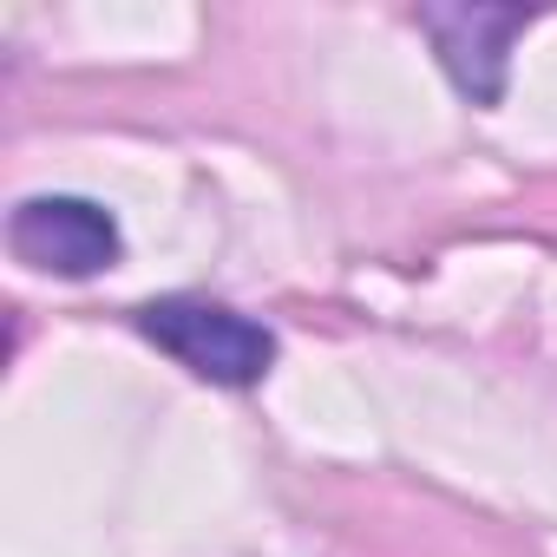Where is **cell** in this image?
<instances>
[{
    "label": "cell",
    "instance_id": "cell-1",
    "mask_svg": "<svg viewBox=\"0 0 557 557\" xmlns=\"http://www.w3.org/2000/svg\"><path fill=\"white\" fill-rule=\"evenodd\" d=\"M138 329L145 342H158L171 361H184L197 381H216V387H249L269 374L275 361V335L223 302H197V296H164L151 309H138Z\"/></svg>",
    "mask_w": 557,
    "mask_h": 557
},
{
    "label": "cell",
    "instance_id": "cell-2",
    "mask_svg": "<svg viewBox=\"0 0 557 557\" xmlns=\"http://www.w3.org/2000/svg\"><path fill=\"white\" fill-rule=\"evenodd\" d=\"M8 243L47 275H99L119 262V223L86 197H27L8 223Z\"/></svg>",
    "mask_w": 557,
    "mask_h": 557
},
{
    "label": "cell",
    "instance_id": "cell-3",
    "mask_svg": "<svg viewBox=\"0 0 557 557\" xmlns=\"http://www.w3.org/2000/svg\"><path fill=\"white\" fill-rule=\"evenodd\" d=\"M420 27L433 34L453 86L472 106H498L505 99V66H511V40L531 27L524 8H420Z\"/></svg>",
    "mask_w": 557,
    "mask_h": 557
}]
</instances>
